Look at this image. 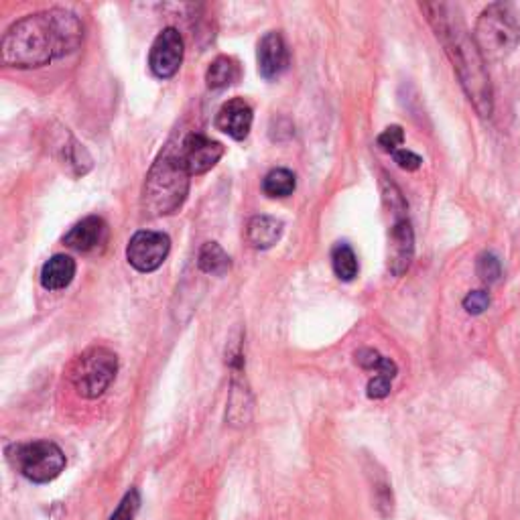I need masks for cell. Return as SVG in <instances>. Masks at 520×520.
Segmentation results:
<instances>
[{
	"instance_id": "6da1fadb",
	"label": "cell",
	"mask_w": 520,
	"mask_h": 520,
	"mask_svg": "<svg viewBox=\"0 0 520 520\" xmlns=\"http://www.w3.org/2000/svg\"><path fill=\"white\" fill-rule=\"evenodd\" d=\"M82 23L65 9H49L11 25L0 41V59L7 68H43L53 59L74 53L82 43Z\"/></svg>"
},
{
	"instance_id": "7a4b0ae2",
	"label": "cell",
	"mask_w": 520,
	"mask_h": 520,
	"mask_svg": "<svg viewBox=\"0 0 520 520\" xmlns=\"http://www.w3.org/2000/svg\"><path fill=\"white\" fill-rule=\"evenodd\" d=\"M437 41L443 45L464 94L482 118L494 114V88L486 70V59L470 35L460 11L447 3H421Z\"/></svg>"
},
{
	"instance_id": "3957f363",
	"label": "cell",
	"mask_w": 520,
	"mask_h": 520,
	"mask_svg": "<svg viewBox=\"0 0 520 520\" xmlns=\"http://www.w3.org/2000/svg\"><path fill=\"white\" fill-rule=\"evenodd\" d=\"M189 177L181 159V143H169L147 175L143 189L145 214L151 218L175 214L187 198Z\"/></svg>"
},
{
	"instance_id": "277c9868",
	"label": "cell",
	"mask_w": 520,
	"mask_h": 520,
	"mask_svg": "<svg viewBox=\"0 0 520 520\" xmlns=\"http://www.w3.org/2000/svg\"><path fill=\"white\" fill-rule=\"evenodd\" d=\"M474 39L486 61L508 57L520 43V13L508 3L488 5L476 21Z\"/></svg>"
},
{
	"instance_id": "5b68a950",
	"label": "cell",
	"mask_w": 520,
	"mask_h": 520,
	"mask_svg": "<svg viewBox=\"0 0 520 520\" xmlns=\"http://www.w3.org/2000/svg\"><path fill=\"white\" fill-rule=\"evenodd\" d=\"M7 458L13 468L35 484L53 482L65 470V453L49 439L15 443L7 449Z\"/></svg>"
},
{
	"instance_id": "8992f818",
	"label": "cell",
	"mask_w": 520,
	"mask_h": 520,
	"mask_svg": "<svg viewBox=\"0 0 520 520\" xmlns=\"http://www.w3.org/2000/svg\"><path fill=\"white\" fill-rule=\"evenodd\" d=\"M116 372H118L116 354L104 346H96V348L86 350L74 362L70 378L80 397L98 399L114 382Z\"/></svg>"
},
{
	"instance_id": "52a82bcc",
	"label": "cell",
	"mask_w": 520,
	"mask_h": 520,
	"mask_svg": "<svg viewBox=\"0 0 520 520\" xmlns=\"http://www.w3.org/2000/svg\"><path fill=\"white\" fill-rule=\"evenodd\" d=\"M171 240L163 232L139 230L126 246V260L139 273L157 271L169 256Z\"/></svg>"
},
{
	"instance_id": "ba28073f",
	"label": "cell",
	"mask_w": 520,
	"mask_h": 520,
	"mask_svg": "<svg viewBox=\"0 0 520 520\" xmlns=\"http://www.w3.org/2000/svg\"><path fill=\"white\" fill-rule=\"evenodd\" d=\"M183 51L185 47H183L181 33L173 27L163 29L151 45V53H149L151 72L161 80L173 78L183 63Z\"/></svg>"
},
{
	"instance_id": "9c48e42d",
	"label": "cell",
	"mask_w": 520,
	"mask_h": 520,
	"mask_svg": "<svg viewBox=\"0 0 520 520\" xmlns=\"http://www.w3.org/2000/svg\"><path fill=\"white\" fill-rule=\"evenodd\" d=\"M224 147L202 133H191L181 141V159L189 175H202L216 167L222 159Z\"/></svg>"
},
{
	"instance_id": "30bf717a",
	"label": "cell",
	"mask_w": 520,
	"mask_h": 520,
	"mask_svg": "<svg viewBox=\"0 0 520 520\" xmlns=\"http://www.w3.org/2000/svg\"><path fill=\"white\" fill-rule=\"evenodd\" d=\"M415 256V232L409 218L395 220L388 236V271L393 277H403Z\"/></svg>"
},
{
	"instance_id": "8fae6325",
	"label": "cell",
	"mask_w": 520,
	"mask_h": 520,
	"mask_svg": "<svg viewBox=\"0 0 520 520\" xmlns=\"http://www.w3.org/2000/svg\"><path fill=\"white\" fill-rule=\"evenodd\" d=\"M258 74L265 80H275L289 68V49L279 31H269L258 41Z\"/></svg>"
},
{
	"instance_id": "7c38bea8",
	"label": "cell",
	"mask_w": 520,
	"mask_h": 520,
	"mask_svg": "<svg viewBox=\"0 0 520 520\" xmlns=\"http://www.w3.org/2000/svg\"><path fill=\"white\" fill-rule=\"evenodd\" d=\"M252 118L254 114L250 104L242 98H232L218 110L216 126L234 141H244L252 128Z\"/></svg>"
},
{
	"instance_id": "4fadbf2b",
	"label": "cell",
	"mask_w": 520,
	"mask_h": 520,
	"mask_svg": "<svg viewBox=\"0 0 520 520\" xmlns=\"http://www.w3.org/2000/svg\"><path fill=\"white\" fill-rule=\"evenodd\" d=\"M108 240V226L98 216H88L63 236V244L76 252H92Z\"/></svg>"
},
{
	"instance_id": "5bb4252c",
	"label": "cell",
	"mask_w": 520,
	"mask_h": 520,
	"mask_svg": "<svg viewBox=\"0 0 520 520\" xmlns=\"http://www.w3.org/2000/svg\"><path fill=\"white\" fill-rule=\"evenodd\" d=\"M76 277V260L68 254L51 256L41 269V285L47 291H61L70 287Z\"/></svg>"
},
{
	"instance_id": "9a60e30c",
	"label": "cell",
	"mask_w": 520,
	"mask_h": 520,
	"mask_svg": "<svg viewBox=\"0 0 520 520\" xmlns=\"http://www.w3.org/2000/svg\"><path fill=\"white\" fill-rule=\"evenodd\" d=\"M283 222L273 216H254L248 222L246 238L252 248L256 250H269L273 248L281 236H283Z\"/></svg>"
},
{
	"instance_id": "2e32d148",
	"label": "cell",
	"mask_w": 520,
	"mask_h": 520,
	"mask_svg": "<svg viewBox=\"0 0 520 520\" xmlns=\"http://www.w3.org/2000/svg\"><path fill=\"white\" fill-rule=\"evenodd\" d=\"M238 78H240V65L234 57H228V55L216 57L206 72V82H208V88H212V90L228 88L234 82H238Z\"/></svg>"
},
{
	"instance_id": "e0dca14e",
	"label": "cell",
	"mask_w": 520,
	"mask_h": 520,
	"mask_svg": "<svg viewBox=\"0 0 520 520\" xmlns=\"http://www.w3.org/2000/svg\"><path fill=\"white\" fill-rule=\"evenodd\" d=\"M230 256L218 242H206L198 254V267L206 275L224 277L230 271Z\"/></svg>"
},
{
	"instance_id": "ac0fdd59",
	"label": "cell",
	"mask_w": 520,
	"mask_h": 520,
	"mask_svg": "<svg viewBox=\"0 0 520 520\" xmlns=\"http://www.w3.org/2000/svg\"><path fill=\"white\" fill-rule=\"evenodd\" d=\"M332 267L340 281L350 283L358 277V258L348 242H338L332 250Z\"/></svg>"
},
{
	"instance_id": "d6986e66",
	"label": "cell",
	"mask_w": 520,
	"mask_h": 520,
	"mask_svg": "<svg viewBox=\"0 0 520 520\" xmlns=\"http://www.w3.org/2000/svg\"><path fill=\"white\" fill-rule=\"evenodd\" d=\"M297 181L293 171L289 169H273L267 173V177L263 179V191L269 195V198H289V195L295 191Z\"/></svg>"
},
{
	"instance_id": "ffe728a7",
	"label": "cell",
	"mask_w": 520,
	"mask_h": 520,
	"mask_svg": "<svg viewBox=\"0 0 520 520\" xmlns=\"http://www.w3.org/2000/svg\"><path fill=\"white\" fill-rule=\"evenodd\" d=\"M354 358H356V364L360 366V368H364V370H376L378 374H382V376H386V378H390L393 380L397 374H399V368H397V364L390 360V358H384L380 352H376V350H372V348H362V350H358L356 354H354Z\"/></svg>"
},
{
	"instance_id": "44dd1931",
	"label": "cell",
	"mask_w": 520,
	"mask_h": 520,
	"mask_svg": "<svg viewBox=\"0 0 520 520\" xmlns=\"http://www.w3.org/2000/svg\"><path fill=\"white\" fill-rule=\"evenodd\" d=\"M380 191H382V202H384L388 214L393 216V222L409 218L407 216L409 208H407V202L403 198L401 189L393 181H390L386 175H382V179H380Z\"/></svg>"
},
{
	"instance_id": "7402d4cb",
	"label": "cell",
	"mask_w": 520,
	"mask_h": 520,
	"mask_svg": "<svg viewBox=\"0 0 520 520\" xmlns=\"http://www.w3.org/2000/svg\"><path fill=\"white\" fill-rule=\"evenodd\" d=\"M476 275L486 285L498 283L500 277H502V265H500L498 256L492 254V252H482L476 260Z\"/></svg>"
},
{
	"instance_id": "603a6c76",
	"label": "cell",
	"mask_w": 520,
	"mask_h": 520,
	"mask_svg": "<svg viewBox=\"0 0 520 520\" xmlns=\"http://www.w3.org/2000/svg\"><path fill=\"white\" fill-rule=\"evenodd\" d=\"M403 143H405V130L399 124H393V126L384 128L382 133L378 135V139H376L378 149L388 153V155H395L403 147Z\"/></svg>"
},
{
	"instance_id": "cb8c5ba5",
	"label": "cell",
	"mask_w": 520,
	"mask_h": 520,
	"mask_svg": "<svg viewBox=\"0 0 520 520\" xmlns=\"http://www.w3.org/2000/svg\"><path fill=\"white\" fill-rule=\"evenodd\" d=\"M139 508H141V494L137 488H130L124 494L118 508L114 510V514L110 516V520H135Z\"/></svg>"
},
{
	"instance_id": "d4e9b609",
	"label": "cell",
	"mask_w": 520,
	"mask_h": 520,
	"mask_svg": "<svg viewBox=\"0 0 520 520\" xmlns=\"http://www.w3.org/2000/svg\"><path fill=\"white\" fill-rule=\"evenodd\" d=\"M488 307H490V293L484 291V289L472 291V293H468L466 299H464V309H466L470 315H482Z\"/></svg>"
},
{
	"instance_id": "484cf974",
	"label": "cell",
	"mask_w": 520,
	"mask_h": 520,
	"mask_svg": "<svg viewBox=\"0 0 520 520\" xmlns=\"http://www.w3.org/2000/svg\"><path fill=\"white\" fill-rule=\"evenodd\" d=\"M390 388H393V380L382 376V374H376V376L368 382L366 395H368V399H372V401H380V399H386V397L390 395Z\"/></svg>"
},
{
	"instance_id": "4316f807",
	"label": "cell",
	"mask_w": 520,
	"mask_h": 520,
	"mask_svg": "<svg viewBox=\"0 0 520 520\" xmlns=\"http://www.w3.org/2000/svg\"><path fill=\"white\" fill-rule=\"evenodd\" d=\"M395 163L403 169V171H417L421 165H423V159L413 153V151H407V149H399L395 155H393Z\"/></svg>"
}]
</instances>
